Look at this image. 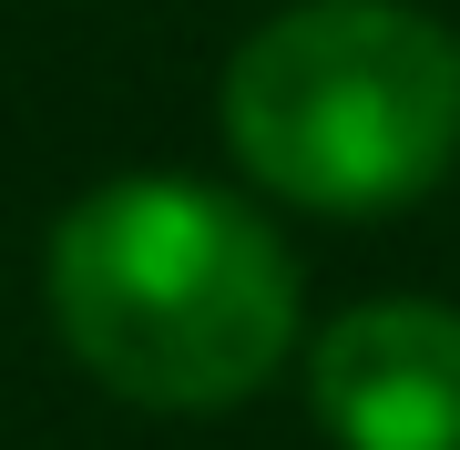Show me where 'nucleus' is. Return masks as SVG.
Wrapping results in <instances>:
<instances>
[{"mask_svg": "<svg viewBox=\"0 0 460 450\" xmlns=\"http://www.w3.org/2000/svg\"><path fill=\"white\" fill-rule=\"evenodd\" d=\"M215 134L287 216H410L460 164V31L420 0H287L226 51Z\"/></svg>", "mask_w": 460, "mask_h": 450, "instance_id": "obj_2", "label": "nucleus"}, {"mask_svg": "<svg viewBox=\"0 0 460 450\" xmlns=\"http://www.w3.org/2000/svg\"><path fill=\"white\" fill-rule=\"evenodd\" d=\"M41 307L72 368L133 410L215 419L307 349V277L235 184L102 174L41 246Z\"/></svg>", "mask_w": 460, "mask_h": 450, "instance_id": "obj_1", "label": "nucleus"}, {"mask_svg": "<svg viewBox=\"0 0 460 450\" xmlns=\"http://www.w3.org/2000/svg\"><path fill=\"white\" fill-rule=\"evenodd\" d=\"M328 450H460V307L358 297L296 349Z\"/></svg>", "mask_w": 460, "mask_h": 450, "instance_id": "obj_3", "label": "nucleus"}]
</instances>
